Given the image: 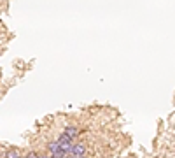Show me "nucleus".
<instances>
[{
	"label": "nucleus",
	"instance_id": "20e7f679",
	"mask_svg": "<svg viewBox=\"0 0 175 158\" xmlns=\"http://www.w3.org/2000/svg\"><path fill=\"white\" fill-rule=\"evenodd\" d=\"M25 158H37V153H35V151H30V153L25 155Z\"/></svg>",
	"mask_w": 175,
	"mask_h": 158
},
{
	"label": "nucleus",
	"instance_id": "f03ea898",
	"mask_svg": "<svg viewBox=\"0 0 175 158\" xmlns=\"http://www.w3.org/2000/svg\"><path fill=\"white\" fill-rule=\"evenodd\" d=\"M72 153H74V155H86V144H84V142H77V144H74Z\"/></svg>",
	"mask_w": 175,
	"mask_h": 158
},
{
	"label": "nucleus",
	"instance_id": "7ed1b4c3",
	"mask_svg": "<svg viewBox=\"0 0 175 158\" xmlns=\"http://www.w3.org/2000/svg\"><path fill=\"white\" fill-rule=\"evenodd\" d=\"M4 157L5 158H21V153L18 151V149H14V148H9V149L5 151Z\"/></svg>",
	"mask_w": 175,
	"mask_h": 158
},
{
	"label": "nucleus",
	"instance_id": "0eeeda50",
	"mask_svg": "<svg viewBox=\"0 0 175 158\" xmlns=\"http://www.w3.org/2000/svg\"><path fill=\"white\" fill-rule=\"evenodd\" d=\"M0 158H2V151H0Z\"/></svg>",
	"mask_w": 175,
	"mask_h": 158
},
{
	"label": "nucleus",
	"instance_id": "39448f33",
	"mask_svg": "<svg viewBox=\"0 0 175 158\" xmlns=\"http://www.w3.org/2000/svg\"><path fill=\"white\" fill-rule=\"evenodd\" d=\"M37 158H51L49 155H37Z\"/></svg>",
	"mask_w": 175,
	"mask_h": 158
},
{
	"label": "nucleus",
	"instance_id": "423d86ee",
	"mask_svg": "<svg viewBox=\"0 0 175 158\" xmlns=\"http://www.w3.org/2000/svg\"><path fill=\"white\" fill-rule=\"evenodd\" d=\"M76 158H88L86 155H76Z\"/></svg>",
	"mask_w": 175,
	"mask_h": 158
},
{
	"label": "nucleus",
	"instance_id": "f257e3e1",
	"mask_svg": "<svg viewBox=\"0 0 175 158\" xmlns=\"http://www.w3.org/2000/svg\"><path fill=\"white\" fill-rule=\"evenodd\" d=\"M63 134L67 135V137H70L72 140H76V139L81 135V132H79V128H76V127H67L65 130H63Z\"/></svg>",
	"mask_w": 175,
	"mask_h": 158
}]
</instances>
